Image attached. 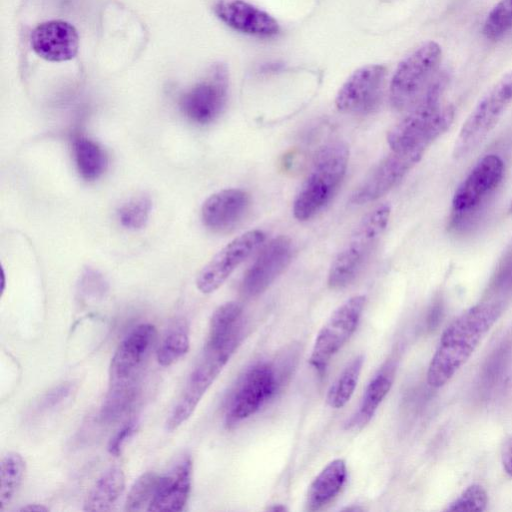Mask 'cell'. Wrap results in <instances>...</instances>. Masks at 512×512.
Instances as JSON below:
<instances>
[{"instance_id":"f35d334b","label":"cell","mask_w":512,"mask_h":512,"mask_svg":"<svg viewBox=\"0 0 512 512\" xmlns=\"http://www.w3.org/2000/svg\"><path fill=\"white\" fill-rule=\"evenodd\" d=\"M49 509L43 505L40 504H28L22 508H20V511H35V512H46Z\"/></svg>"},{"instance_id":"2e32d148","label":"cell","mask_w":512,"mask_h":512,"mask_svg":"<svg viewBox=\"0 0 512 512\" xmlns=\"http://www.w3.org/2000/svg\"><path fill=\"white\" fill-rule=\"evenodd\" d=\"M156 337L152 324L136 326L117 347L110 363V384L137 379V373Z\"/></svg>"},{"instance_id":"f546056e","label":"cell","mask_w":512,"mask_h":512,"mask_svg":"<svg viewBox=\"0 0 512 512\" xmlns=\"http://www.w3.org/2000/svg\"><path fill=\"white\" fill-rule=\"evenodd\" d=\"M189 335L184 324H178L165 335L158 351V363L167 367L177 362L189 350Z\"/></svg>"},{"instance_id":"ac0fdd59","label":"cell","mask_w":512,"mask_h":512,"mask_svg":"<svg viewBox=\"0 0 512 512\" xmlns=\"http://www.w3.org/2000/svg\"><path fill=\"white\" fill-rule=\"evenodd\" d=\"M214 11L227 26L242 33L267 37L279 31L270 14L243 0H219Z\"/></svg>"},{"instance_id":"30bf717a","label":"cell","mask_w":512,"mask_h":512,"mask_svg":"<svg viewBox=\"0 0 512 512\" xmlns=\"http://www.w3.org/2000/svg\"><path fill=\"white\" fill-rule=\"evenodd\" d=\"M276 376L267 363H258L242 377L227 408L225 424L233 427L257 412L273 395Z\"/></svg>"},{"instance_id":"ba28073f","label":"cell","mask_w":512,"mask_h":512,"mask_svg":"<svg viewBox=\"0 0 512 512\" xmlns=\"http://www.w3.org/2000/svg\"><path fill=\"white\" fill-rule=\"evenodd\" d=\"M365 301L364 295L349 298L332 312L318 332L309 362L319 373L325 371L332 357L356 330Z\"/></svg>"},{"instance_id":"7c38bea8","label":"cell","mask_w":512,"mask_h":512,"mask_svg":"<svg viewBox=\"0 0 512 512\" xmlns=\"http://www.w3.org/2000/svg\"><path fill=\"white\" fill-rule=\"evenodd\" d=\"M424 152H394L386 156L370 172L351 196L356 205L377 200L392 189L420 161Z\"/></svg>"},{"instance_id":"484cf974","label":"cell","mask_w":512,"mask_h":512,"mask_svg":"<svg viewBox=\"0 0 512 512\" xmlns=\"http://www.w3.org/2000/svg\"><path fill=\"white\" fill-rule=\"evenodd\" d=\"M73 152L78 171L84 179H97L104 172L106 156L97 143L78 137L73 142Z\"/></svg>"},{"instance_id":"836d02e7","label":"cell","mask_w":512,"mask_h":512,"mask_svg":"<svg viewBox=\"0 0 512 512\" xmlns=\"http://www.w3.org/2000/svg\"><path fill=\"white\" fill-rule=\"evenodd\" d=\"M488 504L486 490L479 484L468 486L446 508L448 511H484Z\"/></svg>"},{"instance_id":"8fae6325","label":"cell","mask_w":512,"mask_h":512,"mask_svg":"<svg viewBox=\"0 0 512 512\" xmlns=\"http://www.w3.org/2000/svg\"><path fill=\"white\" fill-rule=\"evenodd\" d=\"M265 240L263 231L249 230L224 246L200 271L197 288L204 294L217 290Z\"/></svg>"},{"instance_id":"9c48e42d","label":"cell","mask_w":512,"mask_h":512,"mask_svg":"<svg viewBox=\"0 0 512 512\" xmlns=\"http://www.w3.org/2000/svg\"><path fill=\"white\" fill-rule=\"evenodd\" d=\"M504 169L498 155L481 158L456 189L452 198L453 214L463 217L477 210L502 181Z\"/></svg>"},{"instance_id":"277c9868","label":"cell","mask_w":512,"mask_h":512,"mask_svg":"<svg viewBox=\"0 0 512 512\" xmlns=\"http://www.w3.org/2000/svg\"><path fill=\"white\" fill-rule=\"evenodd\" d=\"M390 213L389 205L380 204L363 217L331 264L328 273L330 288H344L357 277L383 234Z\"/></svg>"},{"instance_id":"4dcf8cb0","label":"cell","mask_w":512,"mask_h":512,"mask_svg":"<svg viewBox=\"0 0 512 512\" xmlns=\"http://www.w3.org/2000/svg\"><path fill=\"white\" fill-rule=\"evenodd\" d=\"M160 477L155 472L142 474L128 493L125 510L131 512L148 510L157 491Z\"/></svg>"},{"instance_id":"7402d4cb","label":"cell","mask_w":512,"mask_h":512,"mask_svg":"<svg viewBox=\"0 0 512 512\" xmlns=\"http://www.w3.org/2000/svg\"><path fill=\"white\" fill-rule=\"evenodd\" d=\"M394 380V367L387 364L382 367L369 382L363 394L358 411L353 415L346 427H363L375 414L379 404L388 394Z\"/></svg>"},{"instance_id":"5b68a950","label":"cell","mask_w":512,"mask_h":512,"mask_svg":"<svg viewBox=\"0 0 512 512\" xmlns=\"http://www.w3.org/2000/svg\"><path fill=\"white\" fill-rule=\"evenodd\" d=\"M441 57L440 45L427 41L398 64L390 83L394 108L408 111L418 102L436 76Z\"/></svg>"},{"instance_id":"4316f807","label":"cell","mask_w":512,"mask_h":512,"mask_svg":"<svg viewBox=\"0 0 512 512\" xmlns=\"http://www.w3.org/2000/svg\"><path fill=\"white\" fill-rule=\"evenodd\" d=\"M363 363V355H358L343 369L328 391L329 406L338 409L348 403L357 386Z\"/></svg>"},{"instance_id":"4fadbf2b","label":"cell","mask_w":512,"mask_h":512,"mask_svg":"<svg viewBox=\"0 0 512 512\" xmlns=\"http://www.w3.org/2000/svg\"><path fill=\"white\" fill-rule=\"evenodd\" d=\"M386 68L371 64L353 72L339 89L336 108L344 113H365L379 101L383 88Z\"/></svg>"},{"instance_id":"5bb4252c","label":"cell","mask_w":512,"mask_h":512,"mask_svg":"<svg viewBox=\"0 0 512 512\" xmlns=\"http://www.w3.org/2000/svg\"><path fill=\"white\" fill-rule=\"evenodd\" d=\"M292 244L286 236L272 239L245 273L241 290L247 297L264 292L289 264Z\"/></svg>"},{"instance_id":"8d00e7d4","label":"cell","mask_w":512,"mask_h":512,"mask_svg":"<svg viewBox=\"0 0 512 512\" xmlns=\"http://www.w3.org/2000/svg\"><path fill=\"white\" fill-rule=\"evenodd\" d=\"M81 291L85 297L98 298L104 295L106 285L102 278L94 273H89L82 281Z\"/></svg>"},{"instance_id":"d590c367","label":"cell","mask_w":512,"mask_h":512,"mask_svg":"<svg viewBox=\"0 0 512 512\" xmlns=\"http://www.w3.org/2000/svg\"><path fill=\"white\" fill-rule=\"evenodd\" d=\"M136 430V422L130 420L111 438L108 451L111 455L119 456L127 441L132 437Z\"/></svg>"},{"instance_id":"7a4b0ae2","label":"cell","mask_w":512,"mask_h":512,"mask_svg":"<svg viewBox=\"0 0 512 512\" xmlns=\"http://www.w3.org/2000/svg\"><path fill=\"white\" fill-rule=\"evenodd\" d=\"M447 80L446 73L436 74L418 102L389 130L387 142L392 151L425 152L450 127L454 108L440 103Z\"/></svg>"},{"instance_id":"d6986e66","label":"cell","mask_w":512,"mask_h":512,"mask_svg":"<svg viewBox=\"0 0 512 512\" xmlns=\"http://www.w3.org/2000/svg\"><path fill=\"white\" fill-rule=\"evenodd\" d=\"M250 204L247 192L241 189H224L208 197L201 208L204 225L214 231L234 227L246 214Z\"/></svg>"},{"instance_id":"603a6c76","label":"cell","mask_w":512,"mask_h":512,"mask_svg":"<svg viewBox=\"0 0 512 512\" xmlns=\"http://www.w3.org/2000/svg\"><path fill=\"white\" fill-rule=\"evenodd\" d=\"M242 306L230 301L219 306L213 313L205 349L218 348L233 338L241 336Z\"/></svg>"},{"instance_id":"d6a6232c","label":"cell","mask_w":512,"mask_h":512,"mask_svg":"<svg viewBox=\"0 0 512 512\" xmlns=\"http://www.w3.org/2000/svg\"><path fill=\"white\" fill-rule=\"evenodd\" d=\"M151 211V200L146 195L131 198L118 210L121 224L128 229H141L148 221Z\"/></svg>"},{"instance_id":"60d3db41","label":"cell","mask_w":512,"mask_h":512,"mask_svg":"<svg viewBox=\"0 0 512 512\" xmlns=\"http://www.w3.org/2000/svg\"><path fill=\"white\" fill-rule=\"evenodd\" d=\"M508 212H509L510 214H512V201H511V203H510V205H509Z\"/></svg>"},{"instance_id":"6da1fadb","label":"cell","mask_w":512,"mask_h":512,"mask_svg":"<svg viewBox=\"0 0 512 512\" xmlns=\"http://www.w3.org/2000/svg\"><path fill=\"white\" fill-rule=\"evenodd\" d=\"M503 307L483 300L446 327L428 366L427 382L431 387L440 388L449 382L498 320Z\"/></svg>"},{"instance_id":"8992f818","label":"cell","mask_w":512,"mask_h":512,"mask_svg":"<svg viewBox=\"0 0 512 512\" xmlns=\"http://www.w3.org/2000/svg\"><path fill=\"white\" fill-rule=\"evenodd\" d=\"M512 101V71L499 80L478 102L463 123L453 147V156L472 152L493 130Z\"/></svg>"},{"instance_id":"3957f363","label":"cell","mask_w":512,"mask_h":512,"mask_svg":"<svg viewBox=\"0 0 512 512\" xmlns=\"http://www.w3.org/2000/svg\"><path fill=\"white\" fill-rule=\"evenodd\" d=\"M348 159V147L340 141L318 151L293 202L296 219L309 220L329 203L345 176Z\"/></svg>"},{"instance_id":"1f68e13d","label":"cell","mask_w":512,"mask_h":512,"mask_svg":"<svg viewBox=\"0 0 512 512\" xmlns=\"http://www.w3.org/2000/svg\"><path fill=\"white\" fill-rule=\"evenodd\" d=\"M512 30V0H500L487 15L484 36L492 41L499 40Z\"/></svg>"},{"instance_id":"d4e9b609","label":"cell","mask_w":512,"mask_h":512,"mask_svg":"<svg viewBox=\"0 0 512 512\" xmlns=\"http://www.w3.org/2000/svg\"><path fill=\"white\" fill-rule=\"evenodd\" d=\"M138 394L137 379L110 384L100 410L104 423L118 421L131 408Z\"/></svg>"},{"instance_id":"f1b7e54d","label":"cell","mask_w":512,"mask_h":512,"mask_svg":"<svg viewBox=\"0 0 512 512\" xmlns=\"http://www.w3.org/2000/svg\"><path fill=\"white\" fill-rule=\"evenodd\" d=\"M512 295V245L500 259L489 282L484 300L504 306Z\"/></svg>"},{"instance_id":"e575fe53","label":"cell","mask_w":512,"mask_h":512,"mask_svg":"<svg viewBox=\"0 0 512 512\" xmlns=\"http://www.w3.org/2000/svg\"><path fill=\"white\" fill-rule=\"evenodd\" d=\"M73 390L74 387L71 383H62L57 387H54L43 396L38 408L42 411L57 407L71 395Z\"/></svg>"},{"instance_id":"ffe728a7","label":"cell","mask_w":512,"mask_h":512,"mask_svg":"<svg viewBox=\"0 0 512 512\" xmlns=\"http://www.w3.org/2000/svg\"><path fill=\"white\" fill-rule=\"evenodd\" d=\"M192 462L182 458L166 475L160 477L157 491L147 511H182L191 490Z\"/></svg>"},{"instance_id":"ab89813d","label":"cell","mask_w":512,"mask_h":512,"mask_svg":"<svg viewBox=\"0 0 512 512\" xmlns=\"http://www.w3.org/2000/svg\"><path fill=\"white\" fill-rule=\"evenodd\" d=\"M269 510H272V511H284L285 507L284 506H275V507L269 508Z\"/></svg>"},{"instance_id":"9a60e30c","label":"cell","mask_w":512,"mask_h":512,"mask_svg":"<svg viewBox=\"0 0 512 512\" xmlns=\"http://www.w3.org/2000/svg\"><path fill=\"white\" fill-rule=\"evenodd\" d=\"M227 95V75L221 66L196 84L182 98L181 107L189 119L199 124L213 121L222 111Z\"/></svg>"},{"instance_id":"83f0119b","label":"cell","mask_w":512,"mask_h":512,"mask_svg":"<svg viewBox=\"0 0 512 512\" xmlns=\"http://www.w3.org/2000/svg\"><path fill=\"white\" fill-rule=\"evenodd\" d=\"M25 472V462L16 452L3 456L0 468V510H4L18 490Z\"/></svg>"},{"instance_id":"44dd1931","label":"cell","mask_w":512,"mask_h":512,"mask_svg":"<svg viewBox=\"0 0 512 512\" xmlns=\"http://www.w3.org/2000/svg\"><path fill=\"white\" fill-rule=\"evenodd\" d=\"M346 476V464L343 459H335L328 463L308 488L306 509L318 511L330 503L342 489Z\"/></svg>"},{"instance_id":"52a82bcc","label":"cell","mask_w":512,"mask_h":512,"mask_svg":"<svg viewBox=\"0 0 512 512\" xmlns=\"http://www.w3.org/2000/svg\"><path fill=\"white\" fill-rule=\"evenodd\" d=\"M240 341L241 336H238L218 348L204 349L202 359L189 376L180 399L167 419V430L177 429L193 414L202 397L229 361Z\"/></svg>"},{"instance_id":"e0dca14e","label":"cell","mask_w":512,"mask_h":512,"mask_svg":"<svg viewBox=\"0 0 512 512\" xmlns=\"http://www.w3.org/2000/svg\"><path fill=\"white\" fill-rule=\"evenodd\" d=\"M33 51L51 62H62L74 58L79 48L77 30L63 20H49L37 25L30 34Z\"/></svg>"},{"instance_id":"74e56055","label":"cell","mask_w":512,"mask_h":512,"mask_svg":"<svg viewBox=\"0 0 512 512\" xmlns=\"http://www.w3.org/2000/svg\"><path fill=\"white\" fill-rule=\"evenodd\" d=\"M503 468L505 472L512 476V442L507 446L502 458Z\"/></svg>"},{"instance_id":"cb8c5ba5","label":"cell","mask_w":512,"mask_h":512,"mask_svg":"<svg viewBox=\"0 0 512 512\" xmlns=\"http://www.w3.org/2000/svg\"><path fill=\"white\" fill-rule=\"evenodd\" d=\"M125 488V475L118 466L107 469L96 481L84 502L86 511H109Z\"/></svg>"}]
</instances>
